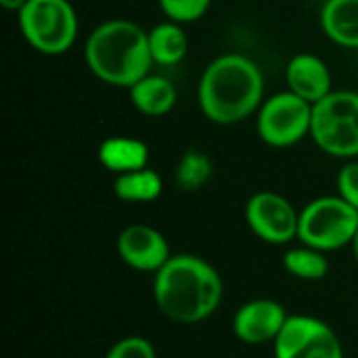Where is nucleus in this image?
I'll return each mask as SVG.
<instances>
[{
	"mask_svg": "<svg viewBox=\"0 0 358 358\" xmlns=\"http://www.w3.org/2000/svg\"><path fill=\"white\" fill-rule=\"evenodd\" d=\"M212 172H214L212 159L203 151L189 149L180 155V159L176 164L174 182L180 191L193 193L208 185V180L212 178Z\"/></svg>",
	"mask_w": 358,
	"mask_h": 358,
	"instance_id": "19",
	"label": "nucleus"
},
{
	"mask_svg": "<svg viewBox=\"0 0 358 358\" xmlns=\"http://www.w3.org/2000/svg\"><path fill=\"white\" fill-rule=\"evenodd\" d=\"M164 191V180L153 168H143L115 176L113 193L117 199L128 203H149L155 201Z\"/></svg>",
	"mask_w": 358,
	"mask_h": 358,
	"instance_id": "17",
	"label": "nucleus"
},
{
	"mask_svg": "<svg viewBox=\"0 0 358 358\" xmlns=\"http://www.w3.org/2000/svg\"><path fill=\"white\" fill-rule=\"evenodd\" d=\"M358 231V210L340 195L317 197L300 212L298 239L321 252L352 245Z\"/></svg>",
	"mask_w": 358,
	"mask_h": 358,
	"instance_id": "6",
	"label": "nucleus"
},
{
	"mask_svg": "<svg viewBox=\"0 0 358 358\" xmlns=\"http://www.w3.org/2000/svg\"><path fill=\"white\" fill-rule=\"evenodd\" d=\"M128 92L134 109L149 117H162L170 113L178 99L176 86L157 73H147L132 88H128Z\"/></svg>",
	"mask_w": 358,
	"mask_h": 358,
	"instance_id": "14",
	"label": "nucleus"
},
{
	"mask_svg": "<svg viewBox=\"0 0 358 358\" xmlns=\"http://www.w3.org/2000/svg\"><path fill=\"white\" fill-rule=\"evenodd\" d=\"M105 358H157V355L149 340L141 336H130V338L115 342Z\"/></svg>",
	"mask_w": 358,
	"mask_h": 358,
	"instance_id": "21",
	"label": "nucleus"
},
{
	"mask_svg": "<svg viewBox=\"0 0 358 358\" xmlns=\"http://www.w3.org/2000/svg\"><path fill=\"white\" fill-rule=\"evenodd\" d=\"M25 2H27V0H0V4H2L6 10H21Z\"/></svg>",
	"mask_w": 358,
	"mask_h": 358,
	"instance_id": "23",
	"label": "nucleus"
},
{
	"mask_svg": "<svg viewBox=\"0 0 358 358\" xmlns=\"http://www.w3.org/2000/svg\"><path fill=\"white\" fill-rule=\"evenodd\" d=\"M352 252H355V258H357V262H358V231H357V237H355V241H352Z\"/></svg>",
	"mask_w": 358,
	"mask_h": 358,
	"instance_id": "24",
	"label": "nucleus"
},
{
	"mask_svg": "<svg viewBox=\"0 0 358 358\" xmlns=\"http://www.w3.org/2000/svg\"><path fill=\"white\" fill-rule=\"evenodd\" d=\"M275 358H344L336 331L306 315L287 317L275 340Z\"/></svg>",
	"mask_w": 358,
	"mask_h": 358,
	"instance_id": "8",
	"label": "nucleus"
},
{
	"mask_svg": "<svg viewBox=\"0 0 358 358\" xmlns=\"http://www.w3.org/2000/svg\"><path fill=\"white\" fill-rule=\"evenodd\" d=\"M338 195L358 210V162H348L338 172Z\"/></svg>",
	"mask_w": 358,
	"mask_h": 358,
	"instance_id": "22",
	"label": "nucleus"
},
{
	"mask_svg": "<svg viewBox=\"0 0 358 358\" xmlns=\"http://www.w3.org/2000/svg\"><path fill=\"white\" fill-rule=\"evenodd\" d=\"M222 277L203 258L172 256L153 279V298L164 317L193 325L206 321L222 302Z\"/></svg>",
	"mask_w": 358,
	"mask_h": 358,
	"instance_id": "2",
	"label": "nucleus"
},
{
	"mask_svg": "<svg viewBox=\"0 0 358 358\" xmlns=\"http://www.w3.org/2000/svg\"><path fill=\"white\" fill-rule=\"evenodd\" d=\"M283 268L302 281H321L329 273V262L325 258V252L315 250L310 245L292 248L283 256Z\"/></svg>",
	"mask_w": 358,
	"mask_h": 358,
	"instance_id": "18",
	"label": "nucleus"
},
{
	"mask_svg": "<svg viewBox=\"0 0 358 358\" xmlns=\"http://www.w3.org/2000/svg\"><path fill=\"white\" fill-rule=\"evenodd\" d=\"M84 59L101 82L132 88L151 73L149 31L130 19H107L88 34Z\"/></svg>",
	"mask_w": 358,
	"mask_h": 358,
	"instance_id": "3",
	"label": "nucleus"
},
{
	"mask_svg": "<svg viewBox=\"0 0 358 358\" xmlns=\"http://www.w3.org/2000/svg\"><path fill=\"white\" fill-rule=\"evenodd\" d=\"M285 308L275 300H252L243 304L235 317H233V334L243 342L252 346H262L279 338L285 321H287Z\"/></svg>",
	"mask_w": 358,
	"mask_h": 358,
	"instance_id": "11",
	"label": "nucleus"
},
{
	"mask_svg": "<svg viewBox=\"0 0 358 358\" xmlns=\"http://www.w3.org/2000/svg\"><path fill=\"white\" fill-rule=\"evenodd\" d=\"M245 222L258 239L281 245L298 239L300 212L287 197L273 191H260L245 203Z\"/></svg>",
	"mask_w": 358,
	"mask_h": 358,
	"instance_id": "9",
	"label": "nucleus"
},
{
	"mask_svg": "<svg viewBox=\"0 0 358 358\" xmlns=\"http://www.w3.org/2000/svg\"><path fill=\"white\" fill-rule=\"evenodd\" d=\"M321 27L331 42L358 48V0H325Z\"/></svg>",
	"mask_w": 358,
	"mask_h": 358,
	"instance_id": "15",
	"label": "nucleus"
},
{
	"mask_svg": "<svg viewBox=\"0 0 358 358\" xmlns=\"http://www.w3.org/2000/svg\"><path fill=\"white\" fill-rule=\"evenodd\" d=\"M310 138L331 157H358V92L334 90L315 103Z\"/></svg>",
	"mask_w": 358,
	"mask_h": 358,
	"instance_id": "4",
	"label": "nucleus"
},
{
	"mask_svg": "<svg viewBox=\"0 0 358 358\" xmlns=\"http://www.w3.org/2000/svg\"><path fill=\"white\" fill-rule=\"evenodd\" d=\"M197 103L214 124L231 126L248 120L264 103L262 69L254 59L239 52L216 57L199 78Z\"/></svg>",
	"mask_w": 358,
	"mask_h": 358,
	"instance_id": "1",
	"label": "nucleus"
},
{
	"mask_svg": "<svg viewBox=\"0 0 358 358\" xmlns=\"http://www.w3.org/2000/svg\"><path fill=\"white\" fill-rule=\"evenodd\" d=\"M313 128V103L294 94L292 90L275 92L258 109L256 130L262 143L275 149L298 145L310 136Z\"/></svg>",
	"mask_w": 358,
	"mask_h": 358,
	"instance_id": "7",
	"label": "nucleus"
},
{
	"mask_svg": "<svg viewBox=\"0 0 358 358\" xmlns=\"http://www.w3.org/2000/svg\"><path fill=\"white\" fill-rule=\"evenodd\" d=\"M117 254L134 271L157 273L170 258L166 237L149 224H130L117 235Z\"/></svg>",
	"mask_w": 358,
	"mask_h": 358,
	"instance_id": "10",
	"label": "nucleus"
},
{
	"mask_svg": "<svg viewBox=\"0 0 358 358\" xmlns=\"http://www.w3.org/2000/svg\"><path fill=\"white\" fill-rule=\"evenodd\" d=\"M162 13L176 23H193L197 19H201L212 0H157Z\"/></svg>",
	"mask_w": 358,
	"mask_h": 358,
	"instance_id": "20",
	"label": "nucleus"
},
{
	"mask_svg": "<svg viewBox=\"0 0 358 358\" xmlns=\"http://www.w3.org/2000/svg\"><path fill=\"white\" fill-rule=\"evenodd\" d=\"M17 21L25 42L48 57L67 52L78 38V15L69 0H27Z\"/></svg>",
	"mask_w": 358,
	"mask_h": 358,
	"instance_id": "5",
	"label": "nucleus"
},
{
	"mask_svg": "<svg viewBox=\"0 0 358 358\" xmlns=\"http://www.w3.org/2000/svg\"><path fill=\"white\" fill-rule=\"evenodd\" d=\"M149 50L151 59L157 65H178L189 50V38L182 29V23L162 21L149 29Z\"/></svg>",
	"mask_w": 358,
	"mask_h": 358,
	"instance_id": "16",
	"label": "nucleus"
},
{
	"mask_svg": "<svg viewBox=\"0 0 358 358\" xmlns=\"http://www.w3.org/2000/svg\"><path fill=\"white\" fill-rule=\"evenodd\" d=\"M285 82L287 90L313 105L334 92V78L327 63L313 52H300L289 59L285 67Z\"/></svg>",
	"mask_w": 358,
	"mask_h": 358,
	"instance_id": "12",
	"label": "nucleus"
},
{
	"mask_svg": "<svg viewBox=\"0 0 358 358\" xmlns=\"http://www.w3.org/2000/svg\"><path fill=\"white\" fill-rule=\"evenodd\" d=\"M99 162L115 176L149 166V147L134 136H109L99 145Z\"/></svg>",
	"mask_w": 358,
	"mask_h": 358,
	"instance_id": "13",
	"label": "nucleus"
}]
</instances>
